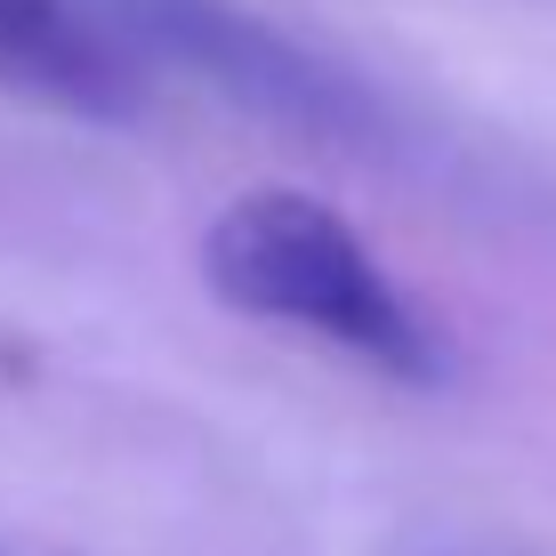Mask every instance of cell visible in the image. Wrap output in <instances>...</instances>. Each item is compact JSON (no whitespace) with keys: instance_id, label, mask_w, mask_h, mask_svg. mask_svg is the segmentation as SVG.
<instances>
[{"instance_id":"6da1fadb","label":"cell","mask_w":556,"mask_h":556,"mask_svg":"<svg viewBox=\"0 0 556 556\" xmlns=\"http://www.w3.org/2000/svg\"><path fill=\"white\" fill-rule=\"evenodd\" d=\"M202 282L235 315L306 331V339L371 363L388 379L419 388V379L444 371L435 331L419 323L404 282L363 251V235L323 194H299V186L235 194L202 235Z\"/></svg>"},{"instance_id":"7a4b0ae2","label":"cell","mask_w":556,"mask_h":556,"mask_svg":"<svg viewBox=\"0 0 556 556\" xmlns=\"http://www.w3.org/2000/svg\"><path fill=\"white\" fill-rule=\"evenodd\" d=\"M98 9L138 56H169L226 105L258 113L291 138H379V105L355 73H339L323 49L291 41L282 25L235 0H98Z\"/></svg>"},{"instance_id":"3957f363","label":"cell","mask_w":556,"mask_h":556,"mask_svg":"<svg viewBox=\"0 0 556 556\" xmlns=\"http://www.w3.org/2000/svg\"><path fill=\"white\" fill-rule=\"evenodd\" d=\"M0 89L81 122L138 113V49L98 0H0Z\"/></svg>"}]
</instances>
